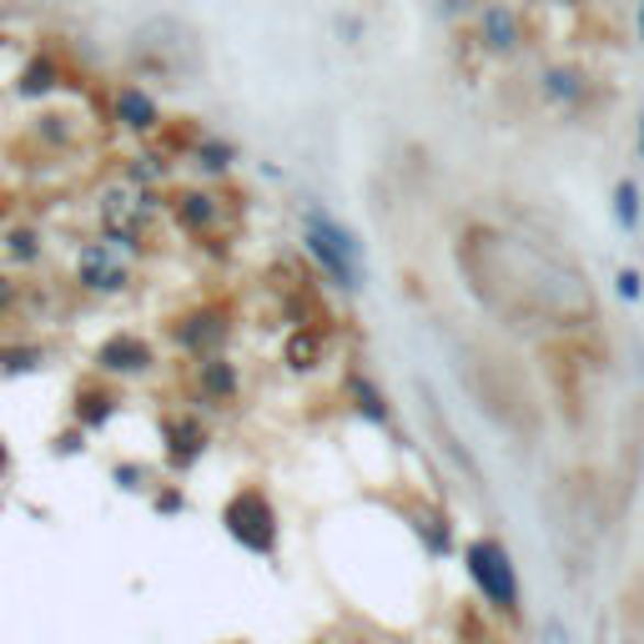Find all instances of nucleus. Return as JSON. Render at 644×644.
Masks as SVG:
<instances>
[{"label": "nucleus", "mask_w": 644, "mask_h": 644, "mask_svg": "<svg viewBox=\"0 0 644 644\" xmlns=\"http://www.w3.org/2000/svg\"><path fill=\"white\" fill-rule=\"evenodd\" d=\"M31 142H36L41 152H71V146L81 142V126H76V116H66V111H56L46 101V107H36V116H31Z\"/></svg>", "instance_id": "obj_24"}, {"label": "nucleus", "mask_w": 644, "mask_h": 644, "mask_svg": "<svg viewBox=\"0 0 644 644\" xmlns=\"http://www.w3.org/2000/svg\"><path fill=\"white\" fill-rule=\"evenodd\" d=\"M171 171H177V156H167L162 146H142V152L121 156L116 177H126L132 187H146V191H167L171 187Z\"/></svg>", "instance_id": "obj_21"}, {"label": "nucleus", "mask_w": 644, "mask_h": 644, "mask_svg": "<svg viewBox=\"0 0 644 644\" xmlns=\"http://www.w3.org/2000/svg\"><path fill=\"white\" fill-rule=\"evenodd\" d=\"M302 247H308L322 282L343 287V292H358V287L368 282L363 242L353 237V227H343L333 212H322V207H308V212H302Z\"/></svg>", "instance_id": "obj_5"}, {"label": "nucleus", "mask_w": 644, "mask_h": 644, "mask_svg": "<svg viewBox=\"0 0 644 644\" xmlns=\"http://www.w3.org/2000/svg\"><path fill=\"white\" fill-rule=\"evenodd\" d=\"M181 162L197 171V181H222L242 167V146L222 132H202V126H197V136H191L187 152H181Z\"/></svg>", "instance_id": "obj_17"}, {"label": "nucleus", "mask_w": 644, "mask_h": 644, "mask_svg": "<svg viewBox=\"0 0 644 644\" xmlns=\"http://www.w3.org/2000/svg\"><path fill=\"white\" fill-rule=\"evenodd\" d=\"M640 5H644V0H640Z\"/></svg>", "instance_id": "obj_38"}, {"label": "nucleus", "mask_w": 644, "mask_h": 644, "mask_svg": "<svg viewBox=\"0 0 644 644\" xmlns=\"http://www.w3.org/2000/svg\"><path fill=\"white\" fill-rule=\"evenodd\" d=\"M614 292H620L624 302H640L644 298V277L634 273V267H620V273H614Z\"/></svg>", "instance_id": "obj_29"}, {"label": "nucleus", "mask_w": 644, "mask_h": 644, "mask_svg": "<svg viewBox=\"0 0 644 644\" xmlns=\"http://www.w3.org/2000/svg\"><path fill=\"white\" fill-rule=\"evenodd\" d=\"M66 282H71V292H81L91 302L132 298L136 282H142V257L96 232V237L71 242V252H66Z\"/></svg>", "instance_id": "obj_4"}, {"label": "nucleus", "mask_w": 644, "mask_h": 644, "mask_svg": "<svg viewBox=\"0 0 644 644\" xmlns=\"http://www.w3.org/2000/svg\"><path fill=\"white\" fill-rule=\"evenodd\" d=\"M156 368H162V347L146 333H136V327H116V333H107L91 347V373H101L111 382L152 378Z\"/></svg>", "instance_id": "obj_10"}, {"label": "nucleus", "mask_w": 644, "mask_h": 644, "mask_svg": "<svg viewBox=\"0 0 644 644\" xmlns=\"http://www.w3.org/2000/svg\"><path fill=\"white\" fill-rule=\"evenodd\" d=\"M202 66V31L181 15H146L126 36V71L136 81H187Z\"/></svg>", "instance_id": "obj_2"}, {"label": "nucleus", "mask_w": 644, "mask_h": 644, "mask_svg": "<svg viewBox=\"0 0 644 644\" xmlns=\"http://www.w3.org/2000/svg\"><path fill=\"white\" fill-rule=\"evenodd\" d=\"M544 644H569V630H564L559 614H549V620H544Z\"/></svg>", "instance_id": "obj_32"}, {"label": "nucleus", "mask_w": 644, "mask_h": 644, "mask_svg": "<svg viewBox=\"0 0 644 644\" xmlns=\"http://www.w3.org/2000/svg\"><path fill=\"white\" fill-rule=\"evenodd\" d=\"M232 337H237V312L222 298H202V302H191V308L167 318V343L177 347L187 363L207 358V353H227Z\"/></svg>", "instance_id": "obj_9"}, {"label": "nucleus", "mask_w": 644, "mask_h": 644, "mask_svg": "<svg viewBox=\"0 0 644 644\" xmlns=\"http://www.w3.org/2000/svg\"><path fill=\"white\" fill-rule=\"evenodd\" d=\"M538 96L549 101V107L559 111H579L589 96V76L574 71V66H544V76H538Z\"/></svg>", "instance_id": "obj_23"}, {"label": "nucleus", "mask_w": 644, "mask_h": 644, "mask_svg": "<svg viewBox=\"0 0 644 644\" xmlns=\"http://www.w3.org/2000/svg\"><path fill=\"white\" fill-rule=\"evenodd\" d=\"M408 524H413V534L423 538V549H429L433 559L454 554V529H448V513H443L433 499H413V503H408Z\"/></svg>", "instance_id": "obj_22"}, {"label": "nucleus", "mask_w": 644, "mask_h": 644, "mask_svg": "<svg viewBox=\"0 0 644 644\" xmlns=\"http://www.w3.org/2000/svg\"><path fill=\"white\" fill-rule=\"evenodd\" d=\"M333 358V322H292L282 333V368L308 378Z\"/></svg>", "instance_id": "obj_16"}, {"label": "nucleus", "mask_w": 644, "mask_h": 644, "mask_svg": "<svg viewBox=\"0 0 644 644\" xmlns=\"http://www.w3.org/2000/svg\"><path fill=\"white\" fill-rule=\"evenodd\" d=\"M121 484V489H146L142 478H146V468H136V464H116V474H111Z\"/></svg>", "instance_id": "obj_31"}, {"label": "nucleus", "mask_w": 644, "mask_h": 644, "mask_svg": "<svg viewBox=\"0 0 644 644\" xmlns=\"http://www.w3.org/2000/svg\"><path fill=\"white\" fill-rule=\"evenodd\" d=\"M599 644H609V640H599Z\"/></svg>", "instance_id": "obj_36"}, {"label": "nucleus", "mask_w": 644, "mask_h": 644, "mask_svg": "<svg viewBox=\"0 0 644 644\" xmlns=\"http://www.w3.org/2000/svg\"><path fill=\"white\" fill-rule=\"evenodd\" d=\"M458 273L493 318L509 322H538V327H589L595 322V292L589 277L574 273L569 263L538 252L529 237L499 232L489 222L458 232L454 242Z\"/></svg>", "instance_id": "obj_1"}, {"label": "nucleus", "mask_w": 644, "mask_h": 644, "mask_svg": "<svg viewBox=\"0 0 644 644\" xmlns=\"http://www.w3.org/2000/svg\"><path fill=\"white\" fill-rule=\"evenodd\" d=\"M91 216L101 237L146 257L156 247V237H162V222H167V191H146V187H132L126 177H111L96 187Z\"/></svg>", "instance_id": "obj_3"}, {"label": "nucleus", "mask_w": 644, "mask_h": 644, "mask_svg": "<svg viewBox=\"0 0 644 644\" xmlns=\"http://www.w3.org/2000/svg\"><path fill=\"white\" fill-rule=\"evenodd\" d=\"M640 212H644L640 187H634L630 177H624V181H614V222H620L624 232H634V227H640Z\"/></svg>", "instance_id": "obj_26"}, {"label": "nucleus", "mask_w": 644, "mask_h": 644, "mask_svg": "<svg viewBox=\"0 0 644 644\" xmlns=\"http://www.w3.org/2000/svg\"><path fill=\"white\" fill-rule=\"evenodd\" d=\"M116 413H121V382L101 378V373H91V378L76 382V393H71V423H81L86 433H96V429H107Z\"/></svg>", "instance_id": "obj_19"}, {"label": "nucleus", "mask_w": 644, "mask_h": 644, "mask_svg": "<svg viewBox=\"0 0 644 644\" xmlns=\"http://www.w3.org/2000/svg\"><path fill=\"white\" fill-rule=\"evenodd\" d=\"M640 156H644V116H640Z\"/></svg>", "instance_id": "obj_34"}, {"label": "nucleus", "mask_w": 644, "mask_h": 644, "mask_svg": "<svg viewBox=\"0 0 644 644\" xmlns=\"http://www.w3.org/2000/svg\"><path fill=\"white\" fill-rule=\"evenodd\" d=\"M312 644H322V640H312Z\"/></svg>", "instance_id": "obj_37"}, {"label": "nucleus", "mask_w": 644, "mask_h": 644, "mask_svg": "<svg viewBox=\"0 0 644 644\" xmlns=\"http://www.w3.org/2000/svg\"><path fill=\"white\" fill-rule=\"evenodd\" d=\"M222 529L237 549L257 554V559H273L277 544H282V513H277L273 493L263 484H242L227 503H222Z\"/></svg>", "instance_id": "obj_7"}, {"label": "nucleus", "mask_w": 644, "mask_h": 644, "mask_svg": "<svg viewBox=\"0 0 644 644\" xmlns=\"http://www.w3.org/2000/svg\"><path fill=\"white\" fill-rule=\"evenodd\" d=\"M66 81H71V71H66L60 51L41 46V51H25V60L11 71V96L25 101V107H46V101H56L66 91Z\"/></svg>", "instance_id": "obj_13"}, {"label": "nucleus", "mask_w": 644, "mask_h": 644, "mask_svg": "<svg viewBox=\"0 0 644 644\" xmlns=\"http://www.w3.org/2000/svg\"><path fill=\"white\" fill-rule=\"evenodd\" d=\"M484 5H489V0H433V15H438L443 25H464V21H474Z\"/></svg>", "instance_id": "obj_28"}, {"label": "nucleus", "mask_w": 644, "mask_h": 644, "mask_svg": "<svg viewBox=\"0 0 644 644\" xmlns=\"http://www.w3.org/2000/svg\"><path fill=\"white\" fill-rule=\"evenodd\" d=\"M554 5H585V0H554Z\"/></svg>", "instance_id": "obj_35"}, {"label": "nucleus", "mask_w": 644, "mask_h": 644, "mask_svg": "<svg viewBox=\"0 0 644 644\" xmlns=\"http://www.w3.org/2000/svg\"><path fill=\"white\" fill-rule=\"evenodd\" d=\"M51 347L36 337H5L0 343V378H31V373H46Z\"/></svg>", "instance_id": "obj_25"}, {"label": "nucleus", "mask_w": 644, "mask_h": 644, "mask_svg": "<svg viewBox=\"0 0 644 644\" xmlns=\"http://www.w3.org/2000/svg\"><path fill=\"white\" fill-rule=\"evenodd\" d=\"M11 468V448H5V438H0V474Z\"/></svg>", "instance_id": "obj_33"}, {"label": "nucleus", "mask_w": 644, "mask_h": 644, "mask_svg": "<svg viewBox=\"0 0 644 644\" xmlns=\"http://www.w3.org/2000/svg\"><path fill=\"white\" fill-rule=\"evenodd\" d=\"M468 31H474V41H478V51L489 60H509V56H519L524 51V41H529V31H524V15L513 11L509 0H489L484 11L468 21Z\"/></svg>", "instance_id": "obj_14"}, {"label": "nucleus", "mask_w": 644, "mask_h": 644, "mask_svg": "<svg viewBox=\"0 0 644 644\" xmlns=\"http://www.w3.org/2000/svg\"><path fill=\"white\" fill-rule=\"evenodd\" d=\"M187 388L191 403L207 408H232L242 398V368L227 358V353H207V358L187 363Z\"/></svg>", "instance_id": "obj_15"}, {"label": "nucleus", "mask_w": 644, "mask_h": 644, "mask_svg": "<svg viewBox=\"0 0 644 644\" xmlns=\"http://www.w3.org/2000/svg\"><path fill=\"white\" fill-rule=\"evenodd\" d=\"M51 252V237L41 222L31 216H15V222H0V263L11 267V273H31V267L46 263Z\"/></svg>", "instance_id": "obj_18"}, {"label": "nucleus", "mask_w": 644, "mask_h": 644, "mask_svg": "<svg viewBox=\"0 0 644 644\" xmlns=\"http://www.w3.org/2000/svg\"><path fill=\"white\" fill-rule=\"evenodd\" d=\"M167 222L197 247H216L237 222V207L212 181H187V187H167Z\"/></svg>", "instance_id": "obj_6"}, {"label": "nucleus", "mask_w": 644, "mask_h": 644, "mask_svg": "<svg viewBox=\"0 0 644 644\" xmlns=\"http://www.w3.org/2000/svg\"><path fill=\"white\" fill-rule=\"evenodd\" d=\"M464 569L474 579V589L484 595V604L503 620H519V604H524V589H519V569H513V554L503 549V538L478 534L464 544Z\"/></svg>", "instance_id": "obj_8"}, {"label": "nucleus", "mask_w": 644, "mask_h": 644, "mask_svg": "<svg viewBox=\"0 0 644 644\" xmlns=\"http://www.w3.org/2000/svg\"><path fill=\"white\" fill-rule=\"evenodd\" d=\"M21 308H25V282L5 263H0V327H5V322H15V312H21Z\"/></svg>", "instance_id": "obj_27"}, {"label": "nucleus", "mask_w": 644, "mask_h": 644, "mask_svg": "<svg viewBox=\"0 0 644 644\" xmlns=\"http://www.w3.org/2000/svg\"><path fill=\"white\" fill-rule=\"evenodd\" d=\"M162 429V464L167 474H191L212 448V423L202 418V408H167L156 418Z\"/></svg>", "instance_id": "obj_11"}, {"label": "nucleus", "mask_w": 644, "mask_h": 644, "mask_svg": "<svg viewBox=\"0 0 644 644\" xmlns=\"http://www.w3.org/2000/svg\"><path fill=\"white\" fill-rule=\"evenodd\" d=\"M152 509L156 513H181L187 509V499H181V489H167V484H162V489L152 493Z\"/></svg>", "instance_id": "obj_30"}, {"label": "nucleus", "mask_w": 644, "mask_h": 644, "mask_svg": "<svg viewBox=\"0 0 644 644\" xmlns=\"http://www.w3.org/2000/svg\"><path fill=\"white\" fill-rule=\"evenodd\" d=\"M107 116H111L116 132L136 136V142H152V136L167 126V107H162V96H156L146 81H136V76H126V81L111 86Z\"/></svg>", "instance_id": "obj_12"}, {"label": "nucleus", "mask_w": 644, "mask_h": 644, "mask_svg": "<svg viewBox=\"0 0 644 644\" xmlns=\"http://www.w3.org/2000/svg\"><path fill=\"white\" fill-rule=\"evenodd\" d=\"M343 403L353 408L363 423H373V429H393V408H388V393H382L378 382H373V373H363L358 363L343 373Z\"/></svg>", "instance_id": "obj_20"}]
</instances>
